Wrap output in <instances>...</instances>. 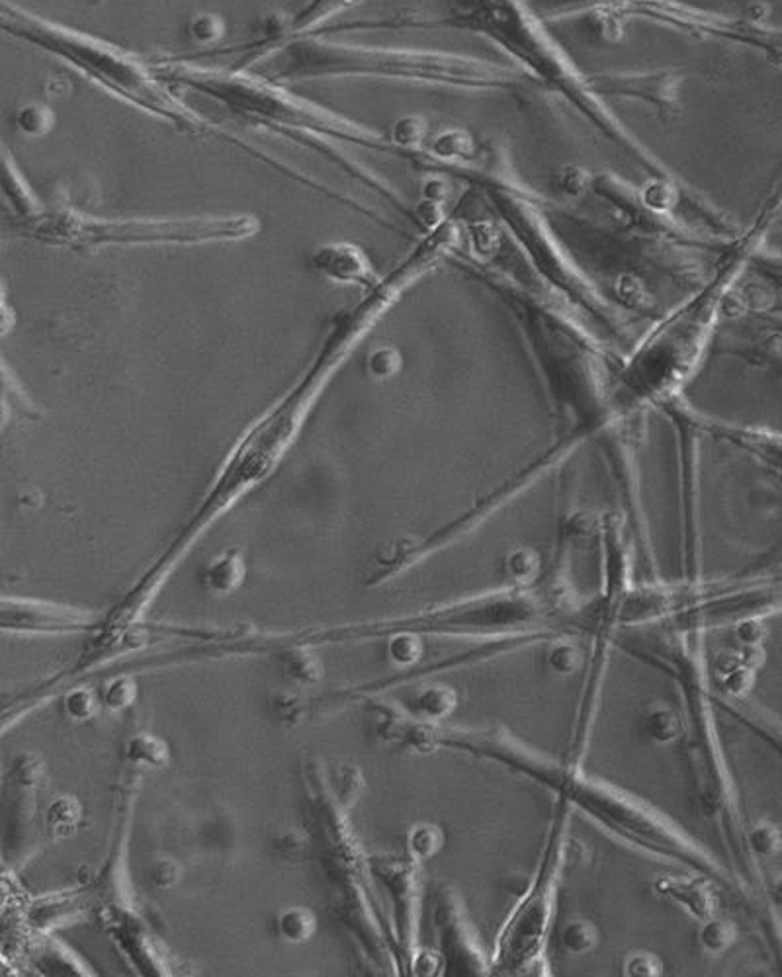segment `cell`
Segmentation results:
<instances>
[{"instance_id": "cell-12", "label": "cell", "mask_w": 782, "mask_h": 977, "mask_svg": "<svg viewBox=\"0 0 782 977\" xmlns=\"http://www.w3.org/2000/svg\"><path fill=\"white\" fill-rule=\"evenodd\" d=\"M435 927L444 976H491L489 954L481 948L460 895L450 888L436 893Z\"/></svg>"}, {"instance_id": "cell-17", "label": "cell", "mask_w": 782, "mask_h": 977, "mask_svg": "<svg viewBox=\"0 0 782 977\" xmlns=\"http://www.w3.org/2000/svg\"><path fill=\"white\" fill-rule=\"evenodd\" d=\"M268 655L274 657L280 673L296 686L313 688L325 679V665L317 647L294 641L288 634H268Z\"/></svg>"}, {"instance_id": "cell-27", "label": "cell", "mask_w": 782, "mask_h": 977, "mask_svg": "<svg viewBox=\"0 0 782 977\" xmlns=\"http://www.w3.org/2000/svg\"><path fill=\"white\" fill-rule=\"evenodd\" d=\"M386 655L401 673H411L425 657V638L415 632H391L386 638Z\"/></svg>"}, {"instance_id": "cell-34", "label": "cell", "mask_w": 782, "mask_h": 977, "mask_svg": "<svg viewBox=\"0 0 782 977\" xmlns=\"http://www.w3.org/2000/svg\"><path fill=\"white\" fill-rule=\"evenodd\" d=\"M364 368H366V374L374 380V382H386V380H391L393 376L399 374L401 366H403V360H401V354L395 346L391 344H378L374 346L366 358H364Z\"/></svg>"}, {"instance_id": "cell-13", "label": "cell", "mask_w": 782, "mask_h": 977, "mask_svg": "<svg viewBox=\"0 0 782 977\" xmlns=\"http://www.w3.org/2000/svg\"><path fill=\"white\" fill-rule=\"evenodd\" d=\"M104 614L40 598L4 596L0 628L14 636H75L98 630Z\"/></svg>"}, {"instance_id": "cell-38", "label": "cell", "mask_w": 782, "mask_h": 977, "mask_svg": "<svg viewBox=\"0 0 782 977\" xmlns=\"http://www.w3.org/2000/svg\"><path fill=\"white\" fill-rule=\"evenodd\" d=\"M184 876V866L176 858H159L149 868V884L161 892L174 890Z\"/></svg>"}, {"instance_id": "cell-28", "label": "cell", "mask_w": 782, "mask_h": 977, "mask_svg": "<svg viewBox=\"0 0 782 977\" xmlns=\"http://www.w3.org/2000/svg\"><path fill=\"white\" fill-rule=\"evenodd\" d=\"M738 940V927L734 921L724 919L720 915L698 923L696 942L702 954L716 958L726 954Z\"/></svg>"}, {"instance_id": "cell-5", "label": "cell", "mask_w": 782, "mask_h": 977, "mask_svg": "<svg viewBox=\"0 0 782 977\" xmlns=\"http://www.w3.org/2000/svg\"><path fill=\"white\" fill-rule=\"evenodd\" d=\"M259 231L261 221L255 215L96 217L63 204L24 221L22 229L44 245L71 251L219 245L247 241Z\"/></svg>"}, {"instance_id": "cell-23", "label": "cell", "mask_w": 782, "mask_h": 977, "mask_svg": "<svg viewBox=\"0 0 782 977\" xmlns=\"http://www.w3.org/2000/svg\"><path fill=\"white\" fill-rule=\"evenodd\" d=\"M587 655L583 653L581 643L575 634H560L548 641V649L544 655L546 669L556 679H567L583 671Z\"/></svg>"}, {"instance_id": "cell-15", "label": "cell", "mask_w": 782, "mask_h": 977, "mask_svg": "<svg viewBox=\"0 0 782 977\" xmlns=\"http://www.w3.org/2000/svg\"><path fill=\"white\" fill-rule=\"evenodd\" d=\"M716 882L698 876L693 872L685 874H659L652 882V892L679 907L696 923L708 921L720 911V895L716 892Z\"/></svg>"}, {"instance_id": "cell-31", "label": "cell", "mask_w": 782, "mask_h": 977, "mask_svg": "<svg viewBox=\"0 0 782 977\" xmlns=\"http://www.w3.org/2000/svg\"><path fill=\"white\" fill-rule=\"evenodd\" d=\"M599 942H601L599 927L589 919H571L569 923H565L560 935V944L565 954L575 958H583L591 954L599 946Z\"/></svg>"}, {"instance_id": "cell-18", "label": "cell", "mask_w": 782, "mask_h": 977, "mask_svg": "<svg viewBox=\"0 0 782 977\" xmlns=\"http://www.w3.org/2000/svg\"><path fill=\"white\" fill-rule=\"evenodd\" d=\"M247 575H249V567H247L245 553L237 548H229L212 557L204 565L200 573V581L208 595L225 598V596L235 595L243 587Z\"/></svg>"}, {"instance_id": "cell-37", "label": "cell", "mask_w": 782, "mask_h": 977, "mask_svg": "<svg viewBox=\"0 0 782 977\" xmlns=\"http://www.w3.org/2000/svg\"><path fill=\"white\" fill-rule=\"evenodd\" d=\"M16 126L28 137H42L53 126V116L45 106L28 104L16 114Z\"/></svg>"}, {"instance_id": "cell-36", "label": "cell", "mask_w": 782, "mask_h": 977, "mask_svg": "<svg viewBox=\"0 0 782 977\" xmlns=\"http://www.w3.org/2000/svg\"><path fill=\"white\" fill-rule=\"evenodd\" d=\"M663 974V962L650 950H630L622 960V976L659 977Z\"/></svg>"}, {"instance_id": "cell-32", "label": "cell", "mask_w": 782, "mask_h": 977, "mask_svg": "<svg viewBox=\"0 0 782 977\" xmlns=\"http://www.w3.org/2000/svg\"><path fill=\"white\" fill-rule=\"evenodd\" d=\"M4 194L10 200V204L14 206V210L20 213L22 221L34 219L36 215L44 212V208L40 206L34 192L28 188V184L20 176V172L16 169H10L8 159L4 161Z\"/></svg>"}, {"instance_id": "cell-29", "label": "cell", "mask_w": 782, "mask_h": 977, "mask_svg": "<svg viewBox=\"0 0 782 977\" xmlns=\"http://www.w3.org/2000/svg\"><path fill=\"white\" fill-rule=\"evenodd\" d=\"M100 710V692L88 684H73L61 696V712L69 722H92Z\"/></svg>"}, {"instance_id": "cell-1", "label": "cell", "mask_w": 782, "mask_h": 977, "mask_svg": "<svg viewBox=\"0 0 782 977\" xmlns=\"http://www.w3.org/2000/svg\"><path fill=\"white\" fill-rule=\"evenodd\" d=\"M436 262L435 251L425 243H417L376 288L362 292L358 303L341 309L331 319L329 331L319 342L317 352L307 362L300 378H296V382L239 434L200 503L190 512V518H186L165 552L153 561L128 595L116 604L124 618L139 620L198 540L206 536L221 516L276 473L286 454L298 442L309 415L325 393V387L333 382L341 366L347 364V358L358 342L372 331L401 294L425 276Z\"/></svg>"}, {"instance_id": "cell-8", "label": "cell", "mask_w": 782, "mask_h": 977, "mask_svg": "<svg viewBox=\"0 0 782 977\" xmlns=\"http://www.w3.org/2000/svg\"><path fill=\"white\" fill-rule=\"evenodd\" d=\"M2 26L8 34L63 59L104 90L173 122L174 126H200L196 116L184 112L186 108L182 104L167 96L169 92L157 83V75L122 49L55 26L8 4L2 8Z\"/></svg>"}, {"instance_id": "cell-14", "label": "cell", "mask_w": 782, "mask_h": 977, "mask_svg": "<svg viewBox=\"0 0 782 977\" xmlns=\"http://www.w3.org/2000/svg\"><path fill=\"white\" fill-rule=\"evenodd\" d=\"M309 262L323 280L362 292L376 288L384 278L376 272L366 251L348 241H329L315 247Z\"/></svg>"}, {"instance_id": "cell-19", "label": "cell", "mask_w": 782, "mask_h": 977, "mask_svg": "<svg viewBox=\"0 0 782 977\" xmlns=\"http://www.w3.org/2000/svg\"><path fill=\"white\" fill-rule=\"evenodd\" d=\"M458 708V692L448 684H423L407 702L405 712L421 722L446 723Z\"/></svg>"}, {"instance_id": "cell-20", "label": "cell", "mask_w": 782, "mask_h": 977, "mask_svg": "<svg viewBox=\"0 0 782 977\" xmlns=\"http://www.w3.org/2000/svg\"><path fill=\"white\" fill-rule=\"evenodd\" d=\"M171 759L169 743L151 731H137L124 743V761L131 770H163L171 765Z\"/></svg>"}, {"instance_id": "cell-3", "label": "cell", "mask_w": 782, "mask_h": 977, "mask_svg": "<svg viewBox=\"0 0 782 977\" xmlns=\"http://www.w3.org/2000/svg\"><path fill=\"white\" fill-rule=\"evenodd\" d=\"M583 604L585 600L577 596L565 579L564 569L556 567L550 579L540 585H507L425 608L415 614L337 626L331 630H309L290 634V638L321 647L327 643L386 639L391 632L405 630L423 638L550 641L560 634L579 636Z\"/></svg>"}, {"instance_id": "cell-2", "label": "cell", "mask_w": 782, "mask_h": 977, "mask_svg": "<svg viewBox=\"0 0 782 977\" xmlns=\"http://www.w3.org/2000/svg\"><path fill=\"white\" fill-rule=\"evenodd\" d=\"M438 751L468 755L501 766L564 800L614 841L648 858L730 886L726 866L679 823L632 792L585 772L583 766L550 759L515 737L507 727L438 725Z\"/></svg>"}, {"instance_id": "cell-33", "label": "cell", "mask_w": 782, "mask_h": 977, "mask_svg": "<svg viewBox=\"0 0 782 977\" xmlns=\"http://www.w3.org/2000/svg\"><path fill=\"white\" fill-rule=\"evenodd\" d=\"M745 845L755 858H775L782 850V829L771 821H761L745 831Z\"/></svg>"}, {"instance_id": "cell-7", "label": "cell", "mask_w": 782, "mask_h": 977, "mask_svg": "<svg viewBox=\"0 0 782 977\" xmlns=\"http://www.w3.org/2000/svg\"><path fill=\"white\" fill-rule=\"evenodd\" d=\"M571 813L564 800L554 798L536 868L499 927L489 952L491 976H552L546 948L569 854Z\"/></svg>"}, {"instance_id": "cell-30", "label": "cell", "mask_w": 782, "mask_h": 977, "mask_svg": "<svg viewBox=\"0 0 782 977\" xmlns=\"http://www.w3.org/2000/svg\"><path fill=\"white\" fill-rule=\"evenodd\" d=\"M444 831L440 825L421 821L409 827L405 847L407 856L417 864L433 860L440 850L444 849Z\"/></svg>"}, {"instance_id": "cell-4", "label": "cell", "mask_w": 782, "mask_h": 977, "mask_svg": "<svg viewBox=\"0 0 782 977\" xmlns=\"http://www.w3.org/2000/svg\"><path fill=\"white\" fill-rule=\"evenodd\" d=\"M689 636L667 626L622 630L616 647L626 655L657 669L677 688L683 712V737L693 796L700 815L716 827L736 862L749 852L739 821L736 788L726 765L714 722V700L708 665Z\"/></svg>"}, {"instance_id": "cell-16", "label": "cell", "mask_w": 782, "mask_h": 977, "mask_svg": "<svg viewBox=\"0 0 782 977\" xmlns=\"http://www.w3.org/2000/svg\"><path fill=\"white\" fill-rule=\"evenodd\" d=\"M765 663L763 645H738L722 651L708 667L712 690L728 700H743L755 686V675Z\"/></svg>"}, {"instance_id": "cell-41", "label": "cell", "mask_w": 782, "mask_h": 977, "mask_svg": "<svg viewBox=\"0 0 782 977\" xmlns=\"http://www.w3.org/2000/svg\"><path fill=\"white\" fill-rule=\"evenodd\" d=\"M769 899H771V903H773V907H775V909L782 911V876H779V878H777V880L771 884V888H769Z\"/></svg>"}, {"instance_id": "cell-9", "label": "cell", "mask_w": 782, "mask_h": 977, "mask_svg": "<svg viewBox=\"0 0 782 977\" xmlns=\"http://www.w3.org/2000/svg\"><path fill=\"white\" fill-rule=\"evenodd\" d=\"M270 81H292L296 77L323 75H378L421 79L448 85L503 86L511 75L499 67H487L478 61H466L444 55L368 51L331 43L300 42L278 53L270 65H264Z\"/></svg>"}, {"instance_id": "cell-21", "label": "cell", "mask_w": 782, "mask_h": 977, "mask_svg": "<svg viewBox=\"0 0 782 977\" xmlns=\"http://www.w3.org/2000/svg\"><path fill=\"white\" fill-rule=\"evenodd\" d=\"M640 729L653 745L667 747L679 743L683 737V712L667 702H657L646 708L640 720Z\"/></svg>"}, {"instance_id": "cell-24", "label": "cell", "mask_w": 782, "mask_h": 977, "mask_svg": "<svg viewBox=\"0 0 782 977\" xmlns=\"http://www.w3.org/2000/svg\"><path fill=\"white\" fill-rule=\"evenodd\" d=\"M364 786L366 782H364L362 768L356 765L341 763L327 774L329 800L343 815H347L348 811H352V808L358 804Z\"/></svg>"}, {"instance_id": "cell-11", "label": "cell", "mask_w": 782, "mask_h": 977, "mask_svg": "<svg viewBox=\"0 0 782 977\" xmlns=\"http://www.w3.org/2000/svg\"><path fill=\"white\" fill-rule=\"evenodd\" d=\"M419 866L409 856L405 858H374L368 860L370 874L380 882L390 897L393 915V942L399 958V970H409L413 956L419 950V913H421V876Z\"/></svg>"}, {"instance_id": "cell-22", "label": "cell", "mask_w": 782, "mask_h": 977, "mask_svg": "<svg viewBox=\"0 0 782 977\" xmlns=\"http://www.w3.org/2000/svg\"><path fill=\"white\" fill-rule=\"evenodd\" d=\"M83 823V804L75 796H55L45 809V835L51 843L71 839Z\"/></svg>"}, {"instance_id": "cell-40", "label": "cell", "mask_w": 782, "mask_h": 977, "mask_svg": "<svg viewBox=\"0 0 782 977\" xmlns=\"http://www.w3.org/2000/svg\"><path fill=\"white\" fill-rule=\"evenodd\" d=\"M767 638V626L761 618L741 620L734 626V639L738 645H763Z\"/></svg>"}, {"instance_id": "cell-26", "label": "cell", "mask_w": 782, "mask_h": 977, "mask_svg": "<svg viewBox=\"0 0 782 977\" xmlns=\"http://www.w3.org/2000/svg\"><path fill=\"white\" fill-rule=\"evenodd\" d=\"M139 698V684L135 673H110L100 688L102 708L110 714H122L130 710Z\"/></svg>"}, {"instance_id": "cell-6", "label": "cell", "mask_w": 782, "mask_h": 977, "mask_svg": "<svg viewBox=\"0 0 782 977\" xmlns=\"http://www.w3.org/2000/svg\"><path fill=\"white\" fill-rule=\"evenodd\" d=\"M599 546L601 585L597 595L585 600L581 612V636L589 639V651L565 755L562 757L567 765L573 766H583L587 759L601 710L610 655L612 649H616L620 632L624 630L622 602L634 585L628 544L614 518L603 520Z\"/></svg>"}, {"instance_id": "cell-10", "label": "cell", "mask_w": 782, "mask_h": 977, "mask_svg": "<svg viewBox=\"0 0 782 977\" xmlns=\"http://www.w3.org/2000/svg\"><path fill=\"white\" fill-rule=\"evenodd\" d=\"M456 12L474 30L487 34L491 40L501 43L509 53L519 57L538 77L554 83V88L571 96L581 110L595 120L614 141H620L632 149L634 155L642 151L628 141L626 131L607 114L599 100L587 90L581 79H577L575 69L565 63L562 53L552 45L542 30L536 28V14L522 0H454Z\"/></svg>"}, {"instance_id": "cell-25", "label": "cell", "mask_w": 782, "mask_h": 977, "mask_svg": "<svg viewBox=\"0 0 782 977\" xmlns=\"http://www.w3.org/2000/svg\"><path fill=\"white\" fill-rule=\"evenodd\" d=\"M319 929V919L313 909L305 905H288L278 911L274 919V931L282 942L300 946L313 940Z\"/></svg>"}, {"instance_id": "cell-35", "label": "cell", "mask_w": 782, "mask_h": 977, "mask_svg": "<svg viewBox=\"0 0 782 977\" xmlns=\"http://www.w3.org/2000/svg\"><path fill=\"white\" fill-rule=\"evenodd\" d=\"M538 569H540L538 555L532 550H526V548L509 553V557L505 561V573L511 581L509 585H517V587L536 585Z\"/></svg>"}, {"instance_id": "cell-39", "label": "cell", "mask_w": 782, "mask_h": 977, "mask_svg": "<svg viewBox=\"0 0 782 977\" xmlns=\"http://www.w3.org/2000/svg\"><path fill=\"white\" fill-rule=\"evenodd\" d=\"M223 30H225L223 20L216 14H198L190 22V36L202 45L218 42L223 36Z\"/></svg>"}]
</instances>
